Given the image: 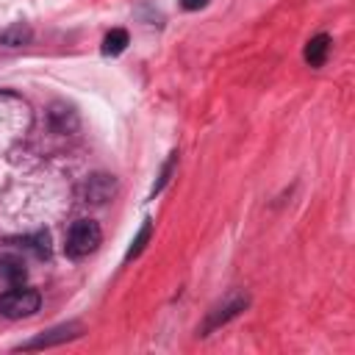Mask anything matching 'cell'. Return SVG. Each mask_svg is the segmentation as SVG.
Segmentation results:
<instances>
[{
  "label": "cell",
  "instance_id": "cell-1",
  "mask_svg": "<svg viewBox=\"0 0 355 355\" xmlns=\"http://www.w3.org/2000/svg\"><path fill=\"white\" fill-rule=\"evenodd\" d=\"M100 225L94 219H78L72 222V227L67 230V241H64V252L69 258H83L89 252H94L100 247Z\"/></svg>",
  "mask_w": 355,
  "mask_h": 355
},
{
  "label": "cell",
  "instance_id": "cell-2",
  "mask_svg": "<svg viewBox=\"0 0 355 355\" xmlns=\"http://www.w3.org/2000/svg\"><path fill=\"white\" fill-rule=\"evenodd\" d=\"M42 305V297L39 291L33 288H8L0 294V313L6 319H25V316H33Z\"/></svg>",
  "mask_w": 355,
  "mask_h": 355
},
{
  "label": "cell",
  "instance_id": "cell-3",
  "mask_svg": "<svg viewBox=\"0 0 355 355\" xmlns=\"http://www.w3.org/2000/svg\"><path fill=\"white\" fill-rule=\"evenodd\" d=\"M247 305H250V297H247V294H241V291H233L225 302H219V305L208 313V319H205V324H202V333H208V330H214V327H219V324L230 322V319H233V316H239Z\"/></svg>",
  "mask_w": 355,
  "mask_h": 355
},
{
  "label": "cell",
  "instance_id": "cell-4",
  "mask_svg": "<svg viewBox=\"0 0 355 355\" xmlns=\"http://www.w3.org/2000/svg\"><path fill=\"white\" fill-rule=\"evenodd\" d=\"M80 333V324H61V327H53V330H47V333H42V336H36V338H31V341H25L19 349H42V347H53V344H64V341H69V338H75Z\"/></svg>",
  "mask_w": 355,
  "mask_h": 355
},
{
  "label": "cell",
  "instance_id": "cell-5",
  "mask_svg": "<svg viewBox=\"0 0 355 355\" xmlns=\"http://www.w3.org/2000/svg\"><path fill=\"white\" fill-rule=\"evenodd\" d=\"M114 191H116V180L111 175H92L86 183V202L103 205L114 197Z\"/></svg>",
  "mask_w": 355,
  "mask_h": 355
},
{
  "label": "cell",
  "instance_id": "cell-6",
  "mask_svg": "<svg viewBox=\"0 0 355 355\" xmlns=\"http://www.w3.org/2000/svg\"><path fill=\"white\" fill-rule=\"evenodd\" d=\"M0 277H3L6 283H11V286H19V283L28 277V269H25L22 258L14 255V252L0 255Z\"/></svg>",
  "mask_w": 355,
  "mask_h": 355
},
{
  "label": "cell",
  "instance_id": "cell-7",
  "mask_svg": "<svg viewBox=\"0 0 355 355\" xmlns=\"http://www.w3.org/2000/svg\"><path fill=\"white\" fill-rule=\"evenodd\" d=\"M327 53H330V36L327 33H316L313 39H308V44H305V61L311 67H322L324 58H327Z\"/></svg>",
  "mask_w": 355,
  "mask_h": 355
},
{
  "label": "cell",
  "instance_id": "cell-8",
  "mask_svg": "<svg viewBox=\"0 0 355 355\" xmlns=\"http://www.w3.org/2000/svg\"><path fill=\"white\" fill-rule=\"evenodd\" d=\"M31 36H33V31L25 22H14V25H8V28L0 31V44H6V47H22V44L31 42Z\"/></svg>",
  "mask_w": 355,
  "mask_h": 355
},
{
  "label": "cell",
  "instance_id": "cell-9",
  "mask_svg": "<svg viewBox=\"0 0 355 355\" xmlns=\"http://www.w3.org/2000/svg\"><path fill=\"white\" fill-rule=\"evenodd\" d=\"M128 31H122V28H114L105 39H103V53L105 55H119L125 47H128Z\"/></svg>",
  "mask_w": 355,
  "mask_h": 355
},
{
  "label": "cell",
  "instance_id": "cell-10",
  "mask_svg": "<svg viewBox=\"0 0 355 355\" xmlns=\"http://www.w3.org/2000/svg\"><path fill=\"white\" fill-rule=\"evenodd\" d=\"M150 236H153V222H150V219H144V222H141V227H139V233H136V239L130 241V247H128V252H125V261L136 258V255L144 250V244L150 241Z\"/></svg>",
  "mask_w": 355,
  "mask_h": 355
},
{
  "label": "cell",
  "instance_id": "cell-11",
  "mask_svg": "<svg viewBox=\"0 0 355 355\" xmlns=\"http://www.w3.org/2000/svg\"><path fill=\"white\" fill-rule=\"evenodd\" d=\"M31 250H33L39 258H47V255H50V233H47V230H39V233L31 239Z\"/></svg>",
  "mask_w": 355,
  "mask_h": 355
},
{
  "label": "cell",
  "instance_id": "cell-12",
  "mask_svg": "<svg viewBox=\"0 0 355 355\" xmlns=\"http://www.w3.org/2000/svg\"><path fill=\"white\" fill-rule=\"evenodd\" d=\"M175 164H178V155L172 153V158L166 161V166H164V172H161V178H158V183L153 186V194H158V191L166 186V180H169V175H172V169H175Z\"/></svg>",
  "mask_w": 355,
  "mask_h": 355
},
{
  "label": "cell",
  "instance_id": "cell-13",
  "mask_svg": "<svg viewBox=\"0 0 355 355\" xmlns=\"http://www.w3.org/2000/svg\"><path fill=\"white\" fill-rule=\"evenodd\" d=\"M180 6H183L186 11H197V8H205L208 0H180Z\"/></svg>",
  "mask_w": 355,
  "mask_h": 355
}]
</instances>
